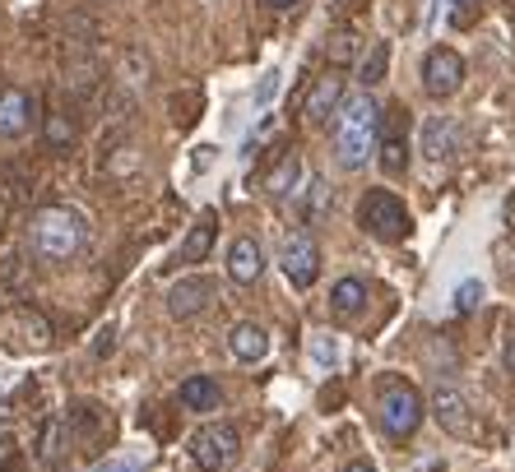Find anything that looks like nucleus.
Masks as SVG:
<instances>
[{"label":"nucleus","mask_w":515,"mask_h":472,"mask_svg":"<svg viewBox=\"0 0 515 472\" xmlns=\"http://www.w3.org/2000/svg\"><path fill=\"white\" fill-rule=\"evenodd\" d=\"M376 130H381V102L367 89L358 98H344L339 116H335V162L344 172H362L376 158V144H381Z\"/></svg>","instance_id":"f257e3e1"},{"label":"nucleus","mask_w":515,"mask_h":472,"mask_svg":"<svg viewBox=\"0 0 515 472\" xmlns=\"http://www.w3.org/2000/svg\"><path fill=\"white\" fill-rule=\"evenodd\" d=\"M29 245L47 264H65L89 245V218L70 204H42L29 222Z\"/></svg>","instance_id":"f03ea898"},{"label":"nucleus","mask_w":515,"mask_h":472,"mask_svg":"<svg viewBox=\"0 0 515 472\" xmlns=\"http://www.w3.org/2000/svg\"><path fill=\"white\" fill-rule=\"evenodd\" d=\"M376 412H381V431L390 440H409L418 426H423V394L414 384H404V380H386L381 384V394H376Z\"/></svg>","instance_id":"7ed1b4c3"},{"label":"nucleus","mask_w":515,"mask_h":472,"mask_svg":"<svg viewBox=\"0 0 515 472\" xmlns=\"http://www.w3.org/2000/svg\"><path fill=\"white\" fill-rule=\"evenodd\" d=\"M358 222L376 241H404L409 236V209H404V200L395 190H367L358 200Z\"/></svg>","instance_id":"20e7f679"},{"label":"nucleus","mask_w":515,"mask_h":472,"mask_svg":"<svg viewBox=\"0 0 515 472\" xmlns=\"http://www.w3.org/2000/svg\"><path fill=\"white\" fill-rule=\"evenodd\" d=\"M237 454H241V435L232 422H209L191 435V459L205 472H228L237 463Z\"/></svg>","instance_id":"39448f33"},{"label":"nucleus","mask_w":515,"mask_h":472,"mask_svg":"<svg viewBox=\"0 0 515 472\" xmlns=\"http://www.w3.org/2000/svg\"><path fill=\"white\" fill-rule=\"evenodd\" d=\"M432 416L441 422V431H450L459 440H478V412L455 384H437V394H432Z\"/></svg>","instance_id":"423d86ee"},{"label":"nucleus","mask_w":515,"mask_h":472,"mask_svg":"<svg viewBox=\"0 0 515 472\" xmlns=\"http://www.w3.org/2000/svg\"><path fill=\"white\" fill-rule=\"evenodd\" d=\"M459 83H465V56L450 51V47H432L423 56V89H427V98H450V93H459Z\"/></svg>","instance_id":"0eeeda50"},{"label":"nucleus","mask_w":515,"mask_h":472,"mask_svg":"<svg viewBox=\"0 0 515 472\" xmlns=\"http://www.w3.org/2000/svg\"><path fill=\"white\" fill-rule=\"evenodd\" d=\"M279 264H284V278H288V283H292L297 292H307L316 278H320V245H316L307 232H292V236L284 241Z\"/></svg>","instance_id":"6e6552de"},{"label":"nucleus","mask_w":515,"mask_h":472,"mask_svg":"<svg viewBox=\"0 0 515 472\" xmlns=\"http://www.w3.org/2000/svg\"><path fill=\"white\" fill-rule=\"evenodd\" d=\"M209 301H214V283H209V278H200V273H191V278H181V283H172L168 315L172 320H196L200 311H209Z\"/></svg>","instance_id":"1a4fd4ad"},{"label":"nucleus","mask_w":515,"mask_h":472,"mask_svg":"<svg viewBox=\"0 0 515 472\" xmlns=\"http://www.w3.org/2000/svg\"><path fill=\"white\" fill-rule=\"evenodd\" d=\"M339 107H344V79L330 70V74H320V79L311 83L302 116H307L311 125H330V116H339Z\"/></svg>","instance_id":"9d476101"},{"label":"nucleus","mask_w":515,"mask_h":472,"mask_svg":"<svg viewBox=\"0 0 515 472\" xmlns=\"http://www.w3.org/2000/svg\"><path fill=\"white\" fill-rule=\"evenodd\" d=\"M260 273H265L260 241L256 236H237L228 245V278H232V283H241V287H251V283H260Z\"/></svg>","instance_id":"9b49d317"},{"label":"nucleus","mask_w":515,"mask_h":472,"mask_svg":"<svg viewBox=\"0 0 515 472\" xmlns=\"http://www.w3.org/2000/svg\"><path fill=\"white\" fill-rule=\"evenodd\" d=\"M0 333H5V343H10V333H19L23 348H47L51 343V324L38 311H29V305H14V311L0 315Z\"/></svg>","instance_id":"f8f14e48"},{"label":"nucleus","mask_w":515,"mask_h":472,"mask_svg":"<svg viewBox=\"0 0 515 472\" xmlns=\"http://www.w3.org/2000/svg\"><path fill=\"white\" fill-rule=\"evenodd\" d=\"M423 153H427V162H450L459 153V121L455 116H427Z\"/></svg>","instance_id":"ddd939ff"},{"label":"nucleus","mask_w":515,"mask_h":472,"mask_svg":"<svg viewBox=\"0 0 515 472\" xmlns=\"http://www.w3.org/2000/svg\"><path fill=\"white\" fill-rule=\"evenodd\" d=\"M228 352H232V361H241V366H256V361L269 356V333L256 320H241L228 333Z\"/></svg>","instance_id":"4468645a"},{"label":"nucleus","mask_w":515,"mask_h":472,"mask_svg":"<svg viewBox=\"0 0 515 472\" xmlns=\"http://www.w3.org/2000/svg\"><path fill=\"white\" fill-rule=\"evenodd\" d=\"M33 125V98L23 89H5L0 93V139H19Z\"/></svg>","instance_id":"2eb2a0df"},{"label":"nucleus","mask_w":515,"mask_h":472,"mask_svg":"<svg viewBox=\"0 0 515 472\" xmlns=\"http://www.w3.org/2000/svg\"><path fill=\"white\" fill-rule=\"evenodd\" d=\"M177 399H181L186 412H214L219 399H223V389H219V380H209V375H191V380H181Z\"/></svg>","instance_id":"dca6fc26"},{"label":"nucleus","mask_w":515,"mask_h":472,"mask_svg":"<svg viewBox=\"0 0 515 472\" xmlns=\"http://www.w3.org/2000/svg\"><path fill=\"white\" fill-rule=\"evenodd\" d=\"M209 245H214V213H200V222L186 232V241L177 250V264H200L209 255Z\"/></svg>","instance_id":"f3484780"},{"label":"nucleus","mask_w":515,"mask_h":472,"mask_svg":"<svg viewBox=\"0 0 515 472\" xmlns=\"http://www.w3.org/2000/svg\"><path fill=\"white\" fill-rule=\"evenodd\" d=\"M362 305H367V283H362V278H339V283L330 287V311L335 315H358L362 311Z\"/></svg>","instance_id":"a211bd4d"},{"label":"nucleus","mask_w":515,"mask_h":472,"mask_svg":"<svg viewBox=\"0 0 515 472\" xmlns=\"http://www.w3.org/2000/svg\"><path fill=\"white\" fill-rule=\"evenodd\" d=\"M297 185H302V158H297V153H284V158L275 162V172L265 176V190L275 194V200H284V194H292Z\"/></svg>","instance_id":"6ab92c4d"},{"label":"nucleus","mask_w":515,"mask_h":472,"mask_svg":"<svg viewBox=\"0 0 515 472\" xmlns=\"http://www.w3.org/2000/svg\"><path fill=\"white\" fill-rule=\"evenodd\" d=\"M390 70V42H371V51L358 61V79H362V89H371V83H381Z\"/></svg>","instance_id":"aec40b11"},{"label":"nucleus","mask_w":515,"mask_h":472,"mask_svg":"<svg viewBox=\"0 0 515 472\" xmlns=\"http://www.w3.org/2000/svg\"><path fill=\"white\" fill-rule=\"evenodd\" d=\"M376 162H381V172H386V176H399L404 167H409V144H404L399 134L381 139V144H376Z\"/></svg>","instance_id":"412c9836"},{"label":"nucleus","mask_w":515,"mask_h":472,"mask_svg":"<svg viewBox=\"0 0 515 472\" xmlns=\"http://www.w3.org/2000/svg\"><path fill=\"white\" fill-rule=\"evenodd\" d=\"M478 305H483V283H478V278H465V283L455 287V311L459 315H474Z\"/></svg>","instance_id":"4be33fe9"},{"label":"nucleus","mask_w":515,"mask_h":472,"mask_svg":"<svg viewBox=\"0 0 515 472\" xmlns=\"http://www.w3.org/2000/svg\"><path fill=\"white\" fill-rule=\"evenodd\" d=\"M325 56H330L335 65H348L358 56V33H335L330 42H325Z\"/></svg>","instance_id":"5701e85b"},{"label":"nucleus","mask_w":515,"mask_h":472,"mask_svg":"<svg viewBox=\"0 0 515 472\" xmlns=\"http://www.w3.org/2000/svg\"><path fill=\"white\" fill-rule=\"evenodd\" d=\"M70 139H74V125H70L65 116H47V144H51V149H65Z\"/></svg>","instance_id":"b1692460"},{"label":"nucleus","mask_w":515,"mask_h":472,"mask_svg":"<svg viewBox=\"0 0 515 472\" xmlns=\"http://www.w3.org/2000/svg\"><path fill=\"white\" fill-rule=\"evenodd\" d=\"M311 356L320 361V366H339V343L320 333V339H311Z\"/></svg>","instance_id":"393cba45"},{"label":"nucleus","mask_w":515,"mask_h":472,"mask_svg":"<svg viewBox=\"0 0 515 472\" xmlns=\"http://www.w3.org/2000/svg\"><path fill=\"white\" fill-rule=\"evenodd\" d=\"M275 93H279V74H275V70H269V74L260 79V89H256V102L265 107V102H269V98H275Z\"/></svg>","instance_id":"a878e982"},{"label":"nucleus","mask_w":515,"mask_h":472,"mask_svg":"<svg viewBox=\"0 0 515 472\" xmlns=\"http://www.w3.org/2000/svg\"><path fill=\"white\" fill-rule=\"evenodd\" d=\"M112 348H117V329L107 324V329L98 333V343H93V356H107V352H112Z\"/></svg>","instance_id":"bb28decb"},{"label":"nucleus","mask_w":515,"mask_h":472,"mask_svg":"<svg viewBox=\"0 0 515 472\" xmlns=\"http://www.w3.org/2000/svg\"><path fill=\"white\" fill-rule=\"evenodd\" d=\"M502 361H506V371H515V333H511L506 348H502Z\"/></svg>","instance_id":"cd10ccee"},{"label":"nucleus","mask_w":515,"mask_h":472,"mask_svg":"<svg viewBox=\"0 0 515 472\" xmlns=\"http://www.w3.org/2000/svg\"><path fill=\"white\" fill-rule=\"evenodd\" d=\"M93 472H135V468H130V463H98Z\"/></svg>","instance_id":"c85d7f7f"},{"label":"nucleus","mask_w":515,"mask_h":472,"mask_svg":"<svg viewBox=\"0 0 515 472\" xmlns=\"http://www.w3.org/2000/svg\"><path fill=\"white\" fill-rule=\"evenodd\" d=\"M344 472H376V468H371V463H367V459H354V463H348V468H344Z\"/></svg>","instance_id":"c756f323"},{"label":"nucleus","mask_w":515,"mask_h":472,"mask_svg":"<svg viewBox=\"0 0 515 472\" xmlns=\"http://www.w3.org/2000/svg\"><path fill=\"white\" fill-rule=\"evenodd\" d=\"M265 5H269V10H292L297 0H265Z\"/></svg>","instance_id":"7c9ffc66"},{"label":"nucleus","mask_w":515,"mask_h":472,"mask_svg":"<svg viewBox=\"0 0 515 472\" xmlns=\"http://www.w3.org/2000/svg\"><path fill=\"white\" fill-rule=\"evenodd\" d=\"M450 5H465V0H450Z\"/></svg>","instance_id":"2f4dec72"}]
</instances>
